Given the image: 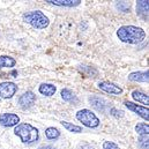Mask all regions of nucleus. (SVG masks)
I'll return each mask as SVG.
<instances>
[{
  "mask_svg": "<svg viewBox=\"0 0 149 149\" xmlns=\"http://www.w3.org/2000/svg\"><path fill=\"white\" fill-rule=\"evenodd\" d=\"M118 38L128 44H139L146 38V33L142 28L135 26H123L117 30Z\"/></svg>",
  "mask_w": 149,
  "mask_h": 149,
  "instance_id": "obj_1",
  "label": "nucleus"
},
{
  "mask_svg": "<svg viewBox=\"0 0 149 149\" xmlns=\"http://www.w3.org/2000/svg\"><path fill=\"white\" fill-rule=\"evenodd\" d=\"M15 135H17L23 143H34L38 140V130L30 124H19L14 130Z\"/></svg>",
  "mask_w": 149,
  "mask_h": 149,
  "instance_id": "obj_2",
  "label": "nucleus"
},
{
  "mask_svg": "<svg viewBox=\"0 0 149 149\" xmlns=\"http://www.w3.org/2000/svg\"><path fill=\"white\" fill-rule=\"evenodd\" d=\"M23 21L36 29H45L50 23L49 17L40 10H33L23 14Z\"/></svg>",
  "mask_w": 149,
  "mask_h": 149,
  "instance_id": "obj_3",
  "label": "nucleus"
},
{
  "mask_svg": "<svg viewBox=\"0 0 149 149\" xmlns=\"http://www.w3.org/2000/svg\"><path fill=\"white\" fill-rule=\"evenodd\" d=\"M76 119L89 128H95L100 125V119L97 118V116L88 109H82V110L77 111Z\"/></svg>",
  "mask_w": 149,
  "mask_h": 149,
  "instance_id": "obj_4",
  "label": "nucleus"
},
{
  "mask_svg": "<svg viewBox=\"0 0 149 149\" xmlns=\"http://www.w3.org/2000/svg\"><path fill=\"white\" fill-rule=\"evenodd\" d=\"M17 90V86L14 82H1L0 83V97L1 98H12Z\"/></svg>",
  "mask_w": 149,
  "mask_h": 149,
  "instance_id": "obj_5",
  "label": "nucleus"
},
{
  "mask_svg": "<svg viewBox=\"0 0 149 149\" xmlns=\"http://www.w3.org/2000/svg\"><path fill=\"white\" fill-rule=\"evenodd\" d=\"M125 107L128 109V110H131L132 112H134V113H136L138 116H140L142 119H145V120H149V110L148 108H146V107H141V105H138V104H135V103H133V102H128V101H126L125 103Z\"/></svg>",
  "mask_w": 149,
  "mask_h": 149,
  "instance_id": "obj_6",
  "label": "nucleus"
},
{
  "mask_svg": "<svg viewBox=\"0 0 149 149\" xmlns=\"http://www.w3.org/2000/svg\"><path fill=\"white\" fill-rule=\"evenodd\" d=\"M20 118L17 114L14 113H1L0 114V125L5 127H13L19 125Z\"/></svg>",
  "mask_w": 149,
  "mask_h": 149,
  "instance_id": "obj_7",
  "label": "nucleus"
},
{
  "mask_svg": "<svg viewBox=\"0 0 149 149\" xmlns=\"http://www.w3.org/2000/svg\"><path fill=\"white\" fill-rule=\"evenodd\" d=\"M35 101H36V95L33 91H27L20 96L19 104L22 109H29L35 104Z\"/></svg>",
  "mask_w": 149,
  "mask_h": 149,
  "instance_id": "obj_8",
  "label": "nucleus"
},
{
  "mask_svg": "<svg viewBox=\"0 0 149 149\" xmlns=\"http://www.w3.org/2000/svg\"><path fill=\"white\" fill-rule=\"evenodd\" d=\"M98 88L101 90H103L104 93H108V94H111V95H120V94H123V89L119 86H117L116 83L109 82V81L100 82L98 83Z\"/></svg>",
  "mask_w": 149,
  "mask_h": 149,
  "instance_id": "obj_9",
  "label": "nucleus"
},
{
  "mask_svg": "<svg viewBox=\"0 0 149 149\" xmlns=\"http://www.w3.org/2000/svg\"><path fill=\"white\" fill-rule=\"evenodd\" d=\"M148 0H141L136 2V14L143 20H148Z\"/></svg>",
  "mask_w": 149,
  "mask_h": 149,
  "instance_id": "obj_10",
  "label": "nucleus"
},
{
  "mask_svg": "<svg viewBox=\"0 0 149 149\" xmlns=\"http://www.w3.org/2000/svg\"><path fill=\"white\" fill-rule=\"evenodd\" d=\"M148 71H146V72H133V73L128 75V80L134 81V82H148Z\"/></svg>",
  "mask_w": 149,
  "mask_h": 149,
  "instance_id": "obj_11",
  "label": "nucleus"
},
{
  "mask_svg": "<svg viewBox=\"0 0 149 149\" xmlns=\"http://www.w3.org/2000/svg\"><path fill=\"white\" fill-rule=\"evenodd\" d=\"M46 2L54 6H64V7H75L81 3V0H47Z\"/></svg>",
  "mask_w": 149,
  "mask_h": 149,
  "instance_id": "obj_12",
  "label": "nucleus"
},
{
  "mask_svg": "<svg viewBox=\"0 0 149 149\" xmlns=\"http://www.w3.org/2000/svg\"><path fill=\"white\" fill-rule=\"evenodd\" d=\"M56 86L54 84H51V83H42L39 86V93L44 96H52L56 94Z\"/></svg>",
  "mask_w": 149,
  "mask_h": 149,
  "instance_id": "obj_13",
  "label": "nucleus"
},
{
  "mask_svg": "<svg viewBox=\"0 0 149 149\" xmlns=\"http://www.w3.org/2000/svg\"><path fill=\"white\" fill-rule=\"evenodd\" d=\"M132 97H133L136 102H139V103H141V104H145V105H147V108H148L149 97L147 94H145V93H142V91H139V90H134V91L132 93Z\"/></svg>",
  "mask_w": 149,
  "mask_h": 149,
  "instance_id": "obj_14",
  "label": "nucleus"
},
{
  "mask_svg": "<svg viewBox=\"0 0 149 149\" xmlns=\"http://www.w3.org/2000/svg\"><path fill=\"white\" fill-rule=\"evenodd\" d=\"M16 64V60L9 56H0V68H12Z\"/></svg>",
  "mask_w": 149,
  "mask_h": 149,
  "instance_id": "obj_15",
  "label": "nucleus"
},
{
  "mask_svg": "<svg viewBox=\"0 0 149 149\" xmlns=\"http://www.w3.org/2000/svg\"><path fill=\"white\" fill-rule=\"evenodd\" d=\"M90 103L93 104V107L98 110V111H105V107H107V102L101 98V97H90L89 98Z\"/></svg>",
  "mask_w": 149,
  "mask_h": 149,
  "instance_id": "obj_16",
  "label": "nucleus"
},
{
  "mask_svg": "<svg viewBox=\"0 0 149 149\" xmlns=\"http://www.w3.org/2000/svg\"><path fill=\"white\" fill-rule=\"evenodd\" d=\"M61 97H63L64 101L70 102V103H76L77 102V98H76L75 94L72 90L67 89V88H65V89L61 90Z\"/></svg>",
  "mask_w": 149,
  "mask_h": 149,
  "instance_id": "obj_17",
  "label": "nucleus"
},
{
  "mask_svg": "<svg viewBox=\"0 0 149 149\" xmlns=\"http://www.w3.org/2000/svg\"><path fill=\"white\" fill-rule=\"evenodd\" d=\"M45 135H46V138H47L49 140H56V139L59 138L60 132L58 131V128L49 127V128H46V131H45Z\"/></svg>",
  "mask_w": 149,
  "mask_h": 149,
  "instance_id": "obj_18",
  "label": "nucleus"
},
{
  "mask_svg": "<svg viewBox=\"0 0 149 149\" xmlns=\"http://www.w3.org/2000/svg\"><path fill=\"white\" fill-rule=\"evenodd\" d=\"M61 125H63L68 132H72V133H80V132H82V127H81V126L74 125V124H72V123L61 121Z\"/></svg>",
  "mask_w": 149,
  "mask_h": 149,
  "instance_id": "obj_19",
  "label": "nucleus"
},
{
  "mask_svg": "<svg viewBox=\"0 0 149 149\" xmlns=\"http://www.w3.org/2000/svg\"><path fill=\"white\" fill-rule=\"evenodd\" d=\"M135 131L136 133H139L140 135H147L149 132V126L148 124H145V123H140L135 126Z\"/></svg>",
  "mask_w": 149,
  "mask_h": 149,
  "instance_id": "obj_20",
  "label": "nucleus"
},
{
  "mask_svg": "<svg viewBox=\"0 0 149 149\" xmlns=\"http://www.w3.org/2000/svg\"><path fill=\"white\" fill-rule=\"evenodd\" d=\"M130 3H127L126 1H119L117 3V8L120 10V12H124V13H128L130 12Z\"/></svg>",
  "mask_w": 149,
  "mask_h": 149,
  "instance_id": "obj_21",
  "label": "nucleus"
},
{
  "mask_svg": "<svg viewBox=\"0 0 149 149\" xmlns=\"http://www.w3.org/2000/svg\"><path fill=\"white\" fill-rule=\"evenodd\" d=\"M139 145L142 149H148V134L147 135H140Z\"/></svg>",
  "mask_w": 149,
  "mask_h": 149,
  "instance_id": "obj_22",
  "label": "nucleus"
},
{
  "mask_svg": "<svg viewBox=\"0 0 149 149\" xmlns=\"http://www.w3.org/2000/svg\"><path fill=\"white\" fill-rule=\"evenodd\" d=\"M103 149H119V147L111 141H105L103 143Z\"/></svg>",
  "mask_w": 149,
  "mask_h": 149,
  "instance_id": "obj_23",
  "label": "nucleus"
},
{
  "mask_svg": "<svg viewBox=\"0 0 149 149\" xmlns=\"http://www.w3.org/2000/svg\"><path fill=\"white\" fill-rule=\"evenodd\" d=\"M110 113H111L113 117H116V118H119V117L121 118V117L124 116V112L121 111V110H119V111H118V110H117V109H114V108H112L111 110H110Z\"/></svg>",
  "mask_w": 149,
  "mask_h": 149,
  "instance_id": "obj_24",
  "label": "nucleus"
},
{
  "mask_svg": "<svg viewBox=\"0 0 149 149\" xmlns=\"http://www.w3.org/2000/svg\"><path fill=\"white\" fill-rule=\"evenodd\" d=\"M80 149H94L91 146H89V145H82L81 147H80Z\"/></svg>",
  "mask_w": 149,
  "mask_h": 149,
  "instance_id": "obj_25",
  "label": "nucleus"
},
{
  "mask_svg": "<svg viewBox=\"0 0 149 149\" xmlns=\"http://www.w3.org/2000/svg\"><path fill=\"white\" fill-rule=\"evenodd\" d=\"M38 149H56V148L52 147V146H42V147H39Z\"/></svg>",
  "mask_w": 149,
  "mask_h": 149,
  "instance_id": "obj_26",
  "label": "nucleus"
}]
</instances>
